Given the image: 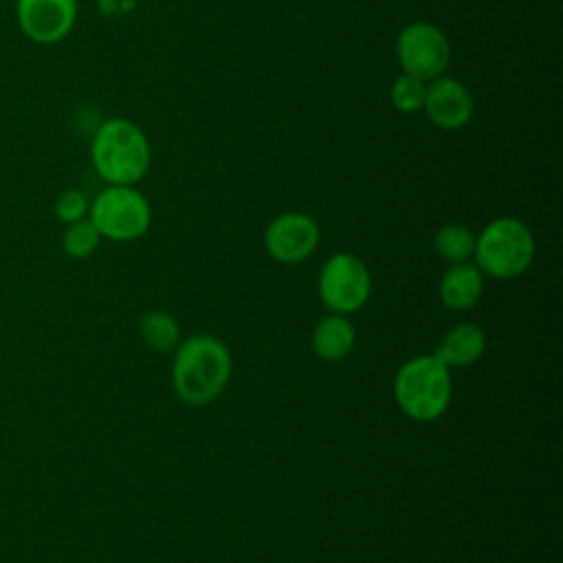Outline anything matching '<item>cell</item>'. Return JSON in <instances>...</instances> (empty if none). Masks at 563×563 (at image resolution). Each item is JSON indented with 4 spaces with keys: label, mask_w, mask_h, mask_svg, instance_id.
<instances>
[{
    "label": "cell",
    "mask_w": 563,
    "mask_h": 563,
    "mask_svg": "<svg viewBox=\"0 0 563 563\" xmlns=\"http://www.w3.org/2000/svg\"><path fill=\"white\" fill-rule=\"evenodd\" d=\"M233 356L229 345L213 334H194L180 341L172 361V387L180 402L205 407L229 385Z\"/></svg>",
    "instance_id": "obj_1"
},
{
    "label": "cell",
    "mask_w": 563,
    "mask_h": 563,
    "mask_svg": "<svg viewBox=\"0 0 563 563\" xmlns=\"http://www.w3.org/2000/svg\"><path fill=\"white\" fill-rule=\"evenodd\" d=\"M90 161L108 185H136L150 169L152 147L141 125L112 117L97 128L90 141Z\"/></svg>",
    "instance_id": "obj_2"
},
{
    "label": "cell",
    "mask_w": 563,
    "mask_h": 563,
    "mask_svg": "<svg viewBox=\"0 0 563 563\" xmlns=\"http://www.w3.org/2000/svg\"><path fill=\"white\" fill-rule=\"evenodd\" d=\"M451 394V369L433 354L411 356L394 376L396 405L416 422L438 420L449 409Z\"/></svg>",
    "instance_id": "obj_3"
},
{
    "label": "cell",
    "mask_w": 563,
    "mask_h": 563,
    "mask_svg": "<svg viewBox=\"0 0 563 563\" xmlns=\"http://www.w3.org/2000/svg\"><path fill=\"white\" fill-rule=\"evenodd\" d=\"M537 253V242L530 227L510 216H501L490 220L475 235V266L484 273V277L493 279H515L521 277Z\"/></svg>",
    "instance_id": "obj_4"
},
{
    "label": "cell",
    "mask_w": 563,
    "mask_h": 563,
    "mask_svg": "<svg viewBox=\"0 0 563 563\" xmlns=\"http://www.w3.org/2000/svg\"><path fill=\"white\" fill-rule=\"evenodd\" d=\"M88 220L112 242H134L152 224V207L134 185H108L88 207Z\"/></svg>",
    "instance_id": "obj_5"
},
{
    "label": "cell",
    "mask_w": 563,
    "mask_h": 563,
    "mask_svg": "<svg viewBox=\"0 0 563 563\" xmlns=\"http://www.w3.org/2000/svg\"><path fill=\"white\" fill-rule=\"evenodd\" d=\"M317 290L330 312L352 314L367 303L372 295V275L361 257L352 253H334L319 271Z\"/></svg>",
    "instance_id": "obj_6"
},
{
    "label": "cell",
    "mask_w": 563,
    "mask_h": 563,
    "mask_svg": "<svg viewBox=\"0 0 563 563\" xmlns=\"http://www.w3.org/2000/svg\"><path fill=\"white\" fill-rule=\"evenodd\" d=\"M396 57L402 73L431 81L444 75L451 62V44L440 26L431 22H411L398 33Z\"/></svg>",
    "instance_id": "obj_7"
},
{
    "label": "cell",
    "mask_w": 563,
    "mask_h": 563,
    "mask_svg": "<svg viewBox=\"0 0 563 563\" xmlns=\"http://www.w3.org/2000/svg\"><path fill=\"white\" fill-rule=\"evenodd\" d=\"M321 240L317 220L303 211H284L275 216L264 231V246L279 264H299L308 260Z\"/></svg>",
    "instance_id": "obj_8"
},
{
    "label": "cell",
    "mask_w": 563,
    "mask_h": 563,
    "mask_svg": "<svg viewBox=\"0 0 563 563\" xmlns=\"http://www.w3.org/2000/svg\"><path fill=\"white\" fill-rule=\"evenodd\" d=\"M77 0H18L15 18L26 40L35 44L62 42L77 22Z\"/></svg>",
    "instance_id": "obj_9"
},
{
    "label": "cell",
    "mask_w": 563,
    "mask_h": 563,
    "mask_svg": "<svg viewBox=\"0 0 563 563\" xmlns=\"http://www.w3.org/2000/svg\"><path fill=\"white\" fill-rule=\"evenodd\" d=\"M473 95L471 90L453 77H435L427 81V95L422 110L429 121L440 130H460L473 117Z\"/></svg>",
    "instance_id": "obj_10"
},
{
    "label": "cell",
    "mask_w": 563,
    "mask_h": 563,
    "mask_svg": "<svg viewBox=\"0 0 563 563\" xmlns=\"http://www.w3.org/2000/svg\"><path fill=\"white\" fill-rule=\"evenodd\" d=\"M484 292V273L473 262L451 264L438 284L440 301L455 312L471 310Z\"/></svg>",
    "instance_id": "obj_11"
},
{
    "label": "cell",
    "mask_w": 563,
    "mask_h": 563,
    "mask_svg": "<svg viewBox=\"0 0 563 563\" xmlns=\"http://www.w3.org/2000/svg\"><path fill=\"white\" fill-rule=\"evenodd\" d=\"M486 350V334L475 323H455L451 325L444 336L438 341L435 350L431 352L435 358H440L449 369L455 367H468L482 358Z\"/></svg>",
    "instance_id": "obj_12"
},
{
    "label": "cell",
    "mask_w": 563,
    "mask_h": 563,
    "mask_svg": "<svg viewBox=\"0 0 563 563\" xmlns=\"http://www.w3.org/2000/svg\"><path fill=\"white\" fill-rule=\"evenodd\" d=\"M354 341H356V332L347 314H336V312H330L328 317H323L314 325L310 336L312 352L325 363L343 361L352 352Z\"/></svg>",
    "instance_id": "obj_13"
},
{
    "label": "cell",
    "mask_w": 563,
    "mask_h": 563,
    "mask_svg": "<svg viewBox=\"0 0 563 563\" xmlns=\"http://www.w3.org/2000/svg\"><path fill=\"white\" fill-rule=\"evenodd\" d=\"M143 343L154 352H174L180 343V325L167 310H147L139 321Z\"/></svg>",
    "instance_id": "obj_14"
},
{
    "label": "cell",
    "mask_w": 563,
    "mask_h": 563,
    "mask_svg": "<svg viewBox=\"0 0 563 563\" xmlns=\"http://www.w3.org/2000/svg\"><path fill=\"white\" fill-rule=\"evenodd\" d=\"M433 249L440 260L449 264L471 262L475 251V233L457 222H449L440 227L433 235Z\"/></svg>",
    "instance_id": "obj_15"
},
{
    "label": "cell",
    "mask_w": 563,
    "mask_h": 563,
    "mask_svg": "<svg viewBox=\"0 0 563 563\" xmlns=\"http://www.w3.org/2000/svg\"><path fill=\"white\" fill-rule=\"evenodd\" d=\"M99 242H101V235L88 218L66 224V231L62 235V249L73 260L90 257L97 251Z\"/></svg>",
    "instance_id": "obj_16"
},
{
    "label": "cell",
    "mask_w": 563,
    "mask_h": 563,
    "mask_svg": "<svg viewBox=\"0 0 563 563\" xmlns=\"http://www.w3.org/2000/svg\"><path fill=\"white\" fill-rule=\"evenodd\" d=\"M424 95H427V81H422L413 75H407V73L398 75L389 88V99H391L394 108L405 114L422 110Z\"/></svg>",
    "instance_id": "obj_17"
},
{
    "label": "cell",
    "mask_w": 563,
    "mask_h": 563,
    "mask_svg": "<svg viewBox=\"0 0 563 563\" xmlns=\"http://www.w3.org/2000/svg\"><path fill=\"white\" fill-rule=\"evenodd\" d=\"M88 207H90V200L86 198V194L81 189H64L55 198L53 211L59 222L70 224V222L88 218Z\"/></svg>",
    "instance_id": "obj_18"
}]
</instances>
